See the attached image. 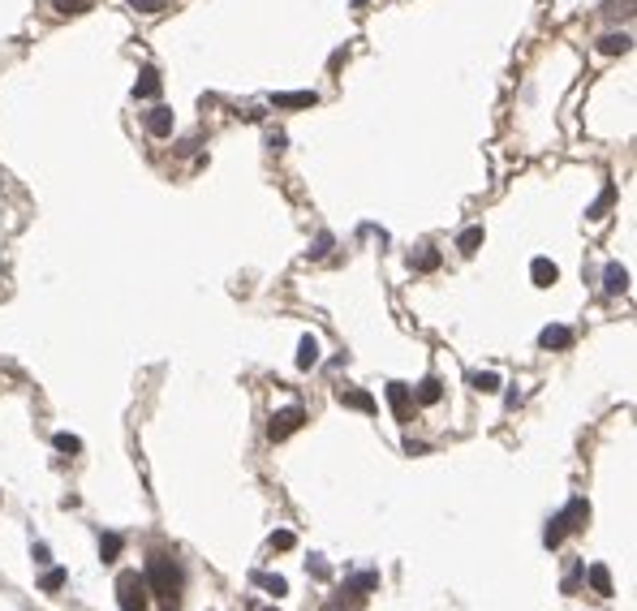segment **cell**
I'll list each match as a JSON object with an SVG mask.
<instances>
[{
  "instance_id": "1",
  "label": "cell",
  "mask_w": 637,
  "mask_h": 611,
  "mask_svg": "<svg viewBox=\"0 0 637 611\" xmlns=\"http://www.w3.org/2000/svg\"><path fill=\"white\" fill-rule=\"evenodd\" d=\"M142 581H147V590L156 594L168 611L177 607V598H181V568H177V559H172V555H151V564H147Z\"/></svg>"
},
{
  "instance_id": "2",
  "label": "cell",
  "mask_w": 637,
  "mask_h": 611,
  "mask_svg": "<svg viewBox=\"0 0 637 611\" xmlns=\"http://www.w3.org/2000/svg\"><path fill=\"white\" fill-rule=\"evenodd\" d=\"M117 603H121V611H147V581L134 568L117 577Z\"/></svg>"
},
{
  "instance_id": "3",
  "label": "cell",
  "mask_w": 637,
  "mask_h": 611,
  "mask_svg": "<svg viewBox=\"0 0 637 611\" xmlns=\"http://www.w3.org/2000/svg\"><path fill=\"white\" fill-rule=\"evenodd\" d=\"M301 426H306V409H301V405H289V409L271 414V422H267V439H271V444H280V439H289L293 430H301Z\"/></svg>"
},
{
  "instance_id": "4",
  "label": "cell",
  "mask_w": 637,
  "mask_h": 611,
  "mask_svg": "<svg viewBox=\"0 0 637 611\" xmlns=\"http://www.w3.org/2000/svg\"><path fill=\"white\" fill-rule=\"evenodd\" d=\"M539 345L547 349V353H564V349H573V332L564 323H547L543 332H539Z\"/></svg>"
},
{
  "instance_id": "5",
  "label": "cell",
  "mask_w": 637,
  "mask_h": 611,
  "mask_svg": "<svg viewBox=\"0 0 637 611\" xmlns=\"http://www.w3.org/2000/svg\"><path fill=\"white\" fill-rule=\"evenodd\" d=\"M315 104H319L315 91H276L271 95V108H293L297 112V108H315Z\"/></svg>"
},
{
  "instance_id": "6",
  "label": "cell",
  "mask_w": 637,
  "mask_h": 611,
  "mask_svg": "<svg viewBox=\"0 0 637 611\" xmlns=\"http://www.w3.org/2000/svg\"><path fill=\"white\" fill-rule=\"evenodd\" d=\"M629 289V271L620 267V263H607V271H603V293L607 297H620Z\"/></svg>"
},
{
  "instance_id": "7",
  "label": "cell",
  "mask_w": 637,
  "mask_h": 611,
  "mask_svg": "<svg viewBox=\"0 0 637 611\" xmlns=\"http://www.w3.org/2000/svg\"><path fill=\"white\" fill-rule=\"evenodd\" d=\"M633 47V39L624 35V31H607V35H599V52L603 56H624Z\"/></svg>"
},
{
  "instance_id": "8",
  "label": "cell",
  "mask_w": 637,
  "mask_h": 611,
  "mask_svg": "<svg viewBox=\"0 0 637 611\" xmlns=\"http://www.w3.org/2000/svg\"><path fill=\"white\" fill-rule=\"evenodd\" d=\"M147 134L151 138H168L172 134V108H151L147 112Z\"/></svg>"
},
{
  "instance_id": "9",
  "label": "cell",
  "mask_w": 637,
  "mask_h": 611,
  "mask_svg": "<svg viewBox=\"0 0 637 611\" xmlns=\"http://www.w3.org/2000/svg\"><path fill=\"white\" fill-rule=\"evenodd\" d=\"M410 400H414L410 384H388V405H392V414H396L400 422L410 418Z\"/></svg>"
},
{
  "instance_id": "10",
  "label": "cell",
  "mask_w": 637,
  "mask_h": 611,
  "mask_svg": "<svg viewBox=\"0 0 637 611\" xmlns=\"http://www.w3.org/2000/svg\"><path fill=\"white\" fill-rule=\"evenodd\" d=\"M530 280H534L539 289H551L555 280H560V267H555L551 259H534V263H530Z\"/></svg>"
},
{
  "instance_id": "11",
  "label": "cell",
  "mask_w": 637,
  "mask_h": 611,
  "mask_svg": "<svg viewBox=\"0 0 637 611\" xmlns=\"http://www.w3.org/2000/svg\"><path fill=\"white\" fill-rule=\"evenodd\" d=\"M345 590L353 598H366L370 590H379V573H358V577H345Z\"/></svg>"
},
{
  "instance_id": "12",
  "label": "cell",
  "mask_w": 637,
  "mask_h": 611,
  "mask_svg": "<svg viewBox=\"0 0 637 611\" xmlns=\"http://www.w3.org/2000/svg\"><path fill=\"white\" fill-rule=\"evenodd\" d=\"M410 392H414V400H418V405H440V400H444L440 379H422V384H418V388H410Z\"/></svg>"
},
{
  "instance_id": "13",
  "label": "cell",
  "mask_w": 637,
  "mask_h": 611,
  "mask_svg": "<svg viewBox=\"0 0 637 611\" xmlns=\"http://www.w3.org/2000/svg\"><path fill=\"white\" fill-rule=\"evenodd\" d=\"M585 581H590L594 594H611V568L607 564H590L585 568Z\"/></svg>"
},
{
  "instance_id": "14",
  "label": "cell",
  "mask_w": 637,
  "mask_h": 611,
  "mask_svg": "<svg viewBox=\"0 0 637 611\" xmlns=\"http://www.w3.org/2000/svg\"><path fill=\"white\" fill-rule=\"evenodd\" d=\"M340 405L362 409V414H375V396H370V392H358V388H345V392H340Z\"/></svg>"
},
{
  "instance_id": "15",
  "label": "cell",
  "mask_w": 637,
  "mask_h": 611,
  "mask_svg": "<svg viewBox=\"0 0 637 611\" xmlns=\"http://www.w3.org/2000/svg\"><path fill=\"white\" fill-rule=\"evenodd\" d=\"M564 521H569V529H585V521H590V504L577 495V499L564 508Z\"/></svg>"
},
{
  "instance_id": "16",
  "label": "cell",
  "mask_w": 637,
  "mask_h": 611,
  "mask_svg": "<svg viewBox=\"0 0 637 611\" xmlns=\"http://www.w3.org/2000/svg\"><path fill=\"white\" fill-rule=\"evenodd\" d=\"M315 362H319V340L301 336V345H297V370H310Z\"/></svg>"
},
{
  "instance_id": "17",
  "label": "cell",
  "mask_w": 637,
  "mask_h": 611,
  "mask_svg": "<svg viewBox=\"0 0 637 611\" xmlns=\"http://www.w3.org/2000/svg\"><path fill=\"white\" fill-rule=\"evenodd\" d=\"M564 534H569V521H564V513H555V517L547 521V529H543V543H547V547H560V543H564Z\"/></svg>"
},
{
  "instance_id": "18",
  "label": "cell",
  "mask_w": 637,
  "mask_h": 611,
  "mask_svg": "<svg viewBox=\"0 0 637 611\" xmlns=\"http://www.w3.org/2000/svg\"><path fill=\"white\" fill-rule=\"evenodd\" d=\"M410 267H418V271H435V267H440V250H435V246H426V250L410 254Z\"/></svg>"
},
{
  "instance_id": "19",
  "label": "cell",
  "mask_w": 637,
  "mask_h": 611,
  "mask_svg": "<svg viewBox=\"0 0 637 611\" xmlns=\"http://www.w3.org/2000/svg\"><path fill=\"white\" fill-rule=\"evenodd\" d=\"M470 388H474V392H500V375H495V370H474V375H470Z\"/></svg>"
},
{
  "instance_id": "20",
  "label": "cell",
  "mask_w": 637,
  "mask_h": 611,
  "mask_svg": "<svg viewBox=\"0 0 637 611\" xmlns=\"http://www.w3.org/2000/svg\"><path fill=\"white\" fill-rule=\"evenodd\" d=\"M156 91H160V73H156V69H142V78L134 82V95H138V99H151Z\"/></svg>"
},
{
  "instance_id": "21",
  "label": "cell",
  "mask_w": 637,
  "mask_h": 611,
  "mask_svg": "<svg viewBox=\"0 0 637 611\" xmlns=\"http://www.w3.org/2000/svg\"><path fill=\"white\" fill-rule=\"evenodd\" d=\"M254 585H263L271 598H285V594H289V581H285V577H263V573H254Z\"/></svg>"
},
{
  "instance_id": "22",
  "label": "cell",
  "mask_w": 637,
  "mask_h": 611,
  "mask_svg": "<svg viewBox=\"0 0 637 611\" xmlns=\"http://www.w3.org/2000/svg\"><path fill=\"white\" fill-rule=\"evenodd\" d=\"M611 202H616V190H611V186H607V190H603V194H599V198L590 202V211H585V216H590V220H603V216H607V207H611Z\"/></svg>"
},
{
  "instance_id": "23",
  "label": "cell",
  "mask_w": 637,
  "mask_h": 611,
  "mask_svg": "<svg viewBox=\"0 0 637 611\" xmlns=\"http://www.w3.org/2000/svg\"><path fill=\"white\" fill-rule=\"evenodd\" d=\"M478 246H482V228H465V233L456 237V250L461 254H478Z\"/></svg>"
},
{
  "instance_id": "24",
  "label": "cell",
  "mask_w": 637,
  "mask_h": 611,
  "mask_svg": "<svg viewBox=\"0 0 637 611\" xmlns=\"http://www.w3.org/2000/svg\"><path fill=\"white\" fill-rule=\"evenodd\" d=\"M267 547H271V551H293V547H297V534H293V529H276L271 538H267Z\"/></svg>"
},
{
  "instance_id": "25",
  "label": "cell",
  "mask_w": 637,
  "mask_h": 611,
  "mask_svg": "<svg viewBox=\"0 0 637 611\" xmlns=\"http://www.w3.org/2000/svg\"><path fill=\"white\" fill-rule=\"evenodd\" d=\"M121 547H125V543H121V534H104V538H99V555H104L108 564L121 555Z\"/></svg>"
},
{
  "instance_id": "26",
  "label": "cell",
  "mask_w": 637,
  "mask_h": 611,
  "mask_svg": "<svg viewBox=\"0 0 637 611\" xmlns=\"http://www.w3.org/2000/svg\"><path fill=\"white\" fill-rule=\"evenodd\" d=\"M332 246H336V237H332V233H319V237H315V246L306 250V254H310V259H327V254H332Z\"/></svg>"
},
{
  "instance_id": "27",
  "label": "cell",
  "mask_w": 637,
  "mask_h": 611,
  "mask_svg": "<svg viewBox=\"0 0 637 611\" xmlns=\"http://www.w3.org/2000/svg\"><path fill=\"white\" fill-rule=\"evenodd\" d=\"M52 444H57V452H65V456H78V452H82V439H78V435H65V430H61Z\"/></svg>"
},
{
  "instance_id": "28",
  "label": "cell",
  "mask_w": 637,
  "mask_h": 611,
  "mask_svg": "<svg viewBox=\"0 0 637 611\" xmlns=\"http://www.w3.org/2000/svg\"><path fill=\"white\" fill-rule=\"evenodd\" d=\"M306 573L319 577V581H327V577H332V564H327L323 555H310V559H306Z\"/></svg>"
},
{
  "instance_id": "29",
  "label": "cell",
  "mask_w": 637,
  "mask_h": 611,
  "mask_svg": "<svg viewBox=\"0 0 637 611\" xmlns=\"http://www.w3.org/2000/svg\"><path fill=\"white\" fill-rule=\"evenodd\" d=\"M61 585H65V573H61V568H47L43 581H39V590H43V594H57Z\"/></svg>"
},
{
  "instance_id": "30",
  "label": "cell",
  "mask_w": 637,
  "mask_h": 611,
  "mask_svg": "<svg viewBox=\"0 0 637 611\" xmlns=\"http://www.w3.org/2000/svg\"><path fill=\"white\" fill-rule=\"evenodd\" d=\"M57 9H61V13H87L91 0H57Z\"/></svg>"
},
{
  "instance_id": "31",
  "label": "cell",
  "mask_w": 637,
  "mask_h": 611,
  "mask_svg": "<svg viewBox=\"0 0 637 611\" xmlns=\"http://www.w3.org/2000/svg\"><path fill=\"white\" fill-rule=\"evenodd\" d=\"M138 13H160V0H130Z\"/></svg>"
},
{
  "instance_id": "32",
  "label": "cell",
  "mask_w": 637,
  "mask_h": 611,
  "mask_svg": "<svg viewBox=\"0 0 637 611\" xmlns=\"http://www.w3.org/2000/svg\"><path fill=\"white\" fill-rule=\"evenodd\" d=\"M39 564H47V559H52V551H47V543H35V551H31Z\"/></svg>"
},
{
  "instance_id": "33",
  "label": "cell",
  "mask_w": 637,
  "mask_h": 611,
  "mask_svg": "<svg viewBox=\"0 0 637 611\" xmlns=\"http://www.w3.org/2000/svg\"><path fill=\"white\" fill-rule=\"evenodd\" d=\"M267 611H276V607H267Z\"/></svg>"
}]
</instances>
